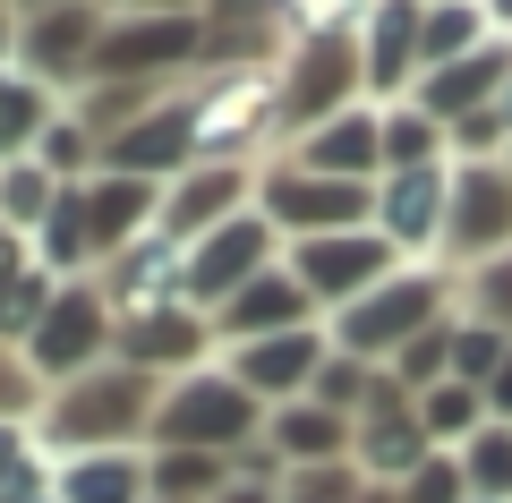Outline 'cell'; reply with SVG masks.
Masks as SVG:
<instances>
[{
	"instance_id": "obj_1",
	"label": "cell",
	"mask_w": 512,
	"mask_h": 503,
	"mask_svg": "<svg viewBox=\"0 0 512 503\" xmlns=\"http://www.w3.org/2000/svg\"><path fill=\"white\" fill-rule=\"evenodd\" d=\"M444 273H384L367 299L342 307V333H333V350L359 367H384V359H402V342H419L427 324H444Z\"/></svg>"
},
{
	"instance_id": "obj_2",
	"label": "cell",
	"mask_w": 512,
	"mask_h": 503,
	"mask_svg": "<svg viewBox=\"0 0 512 503\" xmlns=\"http://www.w3.org/2000/svg\"><path fill=\"white\" fill-rule=\"evenodd\" d=\"M154 418V376L137 367H86V376L60 384V401L43 410L52 444H77V452H111L120 435H137Z\"/></svg>"
},
{
	"instance_id": "obj_3",
	"label": "cell",
	"mask_w": 512,
	"mask_h": 503,
	"mask_svg": "<svg viewBox=\"0 0 512 503\" xmlns=\"http://www.w3.org/2000/svg\"><path fill=\"white\" fill-rule=\"evenodd\" d=\"M214 52V26L205 18H154V9H128V18L103 26V43H94V77L86 86H154V77L171 69H197V60Z\"/></svg>"
},
{
	"instance_id": "obj_4",
	"label": "cell",
	"mask_w": 512,
	"mask_h": 503,
	"mask_svg": "<svg viewBox=\"0 0 512 503\" xmlns=\"http://www.w3.org/2000/svg\"><path fill=\"white\" fill-rule=\"evenodd\" d=\"M154 427H163L171 452H222V444H248L256 435V393L239 376H180L163 401H154Z\"/></svg>"
},
{
	"instance_id": "obj_5",
	"label": "cell",
	"mask_w": 512,
	"mask_h": 503,
	"mask_svg": "<svg viewBox=\"0 0 512 503\" xmlns=\"http://www.w3.org/2000/svg\"><path fill=\"white\" fill-rule=\"evenodd\" d=\"M282 69H291V77H282V103H274V111L299 128V137H308L316 120H333V111H350V103L367 94L359 35H333V26H325V35H308L291 60H282Z\"/></svg>"
},
{
	"instance_id": "obj_6",
	"label": "cell",
	"mask_w": 512,
	"mask_h": 503,
	"mask_svg": "<svg viewBox=\"0 0 512 503\" xmlns=\"http://www.w3.org/2000/svg\"><path fill=\"white\" fill-rule=\"evenodd\" d=\"M256 214L274 231H299V239H325V231H376V188L367 180H325V171H274L265 180V205Z\"/></svg>"
},
{
	"instance_id": "obj_7",
	"label": "cell",
	"mask_w": 512,
	"mask_h": 503,
	"mask_svg": "<svg viewBox=\"0 0 512 503\" xmlns=\"http://www.w3.org/2000/svg\"><path fill=\"white\" fill-rule=\"evenodd\" d=\"M111 333H120V324H111L103 290H94V282H60L52 307H43V324H35V342H26V367L69 384V376H86V367L111 350Z\"/></svg>"
},
{
	"instance_id": "obj_8",
	"label": "cell",
	"mask_w": 512,
	"mask_h": 503,
	"mask_svg": "<svg viewBox=\"0 0 512 503\" xmlns=\"http://www.w3.org/2000/svg\"><path fill=\"white\" fill-rule=\"evenodd\" d=\"M291 273L308 282L316 307H325V299L350 307V299H367L384 273H402V256H393L384 231H325V239H299V248H291Z\"/></svg>"
},
{
	"instance_id": "obj_9",
	"label": "cell",
	"mask_w": 512,
	"mask_h": 503,
	"mask_svg": "<svg viewBox=\"0 0 512 503\" xmlns=\"http://www.w3.org/2000/svg\"><path fill=\"white\" fill-rule=\"evenodd\" d=\"M265 265H274V222L248 205L239 222H222V231H205L197 248H188V307H222V299H239V290H248Z\"/></svg>"
},
{
	"instance_id": "obj_10",
	"label": "cell",
	"mask_w": 512,
	"mask_h": 503,
	"mask_svg": "<svg viewBox=\"0 0 512 503\" xmlns=\"http://www.w3.org/2000/svg\"><path fill=\"white\" fill-rule=\"evenodd\" d=\"M111 9L103 0H69V9H43V18H18V60L35 86H69V77H94V43H103Z\"/></svg>"
},
{
	"instance_id": "obj_11",
	"label": "cell",
	"mask_w": 512,
	"mask_h": 503,
	"mask_svg": "<svg viewBox=\"0 0 512 503\" xmlns=\"http://www.w3.org/2000/svg\"><path fill=\"white\" fill-rule=\"evenodd\" d=\"M197 103H154L146 120H128L120 137H103V171H137V180H180L197 171Z\"/></svg>"
},
{
	"instance_id": "obj_12",
	"label": "cell",
	"mask_w": 512,
	"mask_h": 503,
	"mask_svg": "<svg viewBox=\"0 0 512 503\" xmlns=\"http://www.w3.org/2000/svg\"><path fill=\"white\" fill-rule=\"evenodd\" d=\"M419 26H427V0H376L359 26V69L376 103H410L419 86Z\"/></svg>"
},
{
	"instance_id": "obj_13",
	"label": "cell",
	"mask_w": 512,
	"mask_h": 503,
	"mask_svg": "<svg viewBox=\"0 0 512 503\" xmlns=\"http://www.w3.org/2000/svg\"><path fill=\"white\" fill-rule=\"evenodd\" d=\"M444 239H453L461 256H478V265L512 248V171H504V162H461V171H453Z\"/></svg>"
},
{
	"instance_id": "obj_14",
	"label": "cell",
	"mask_w": 512,
	"mask_h": 503,
	"mask_svg": "<svg viewBox=\"0 0 512 503\" xmlns=\"http://www.w3.org/2000/svg\"><path fill=\"white\" fill-rule=\"evenodd\" d=\"M205 307L188 299H163V307H128V324L111 333V350H120V367H137V376H163V367H197L205 359Z\"/></svg>"
},
{
	"instance_id": "obj_15",
	"label": "cell",
	"mask_w": 512,
	"mask_h": 503,
	"mask_svg": "<svg viewBox=\"0 0 512 503\" xmlns=\"http://www.w3.org/2000/svg\"><path fill=\"white\" fill-rule=\"evenodd\" d=\"M248 214V171L239 162H197V171H180L163 197V231L171 248H197L205 231H222V222Z\"/></svg>"
},
{
	"instance_id": "obj_16",
	"label": "cell",
	"mask_w": 512,
	"mask_h": 503,
	"mask_svg": "<svg viewBox=\"0 0 512 503\" xmlns=\"http://www.w3.org/2000/svg\"><path fill=\"white\" fill-rule=\"evenodd\" d=\"M444 214H453V180H444L436 162H419V171H384V188H376V231L393 239V256H402V248H436V239H444Z\"/></svg>"
},
{
	"instance_id": "obj_17",
	"label": "cell",
	"mask_w": 512,
	"mask_h": 503,
	"mask_svg": "<svg viewBox=\"0 0 512 503\" xmlns=\"http://www.w3.org/2000/svg\"><path fill=\"white\" fill-rule=\"evenodd\" d=\"M299 171L376 188V171H384V111L376 103H350V111H333V120H316L308 137H299Z\"/></svg>"
},
{
	"instance_id": "obj_18",
	"label": "cell",
	"mask_w": 512,
	"mask_h": 503,
	"mask_svg": "<svg viewBox=\"0 0 512 503\" xmlns=\"http://www.w3.org/2000/svg\"><path fill=\"white\" fill-rule=\"evenodd\" d=\"M512 86V43H478L470 60H444V69H427L419 86H410V103L427 111V120H470V111H487L495 94Z\"/></svg>"
},
{
	"instance_id": "obj_19",
	"label": "cell",
	"mask_w": 512,
	"mask_h": 503,
	"mask_svg": "<svg viewBox=\"0 0 512 503\" xmlns=\"http://www.w3.org/2000/svg\"><path fill=\"white\" fill-rule=\"evenodd\" d=\"M86 222H94V256H120L137 231H163V180H137V171L86 180Z\"/></svg>"
},
{
	"instance_id": "obj_20",
	"label": "cell",
	"mask_w": 512,
	"mask_h": 503,
	"mask_svg": "<svg viewBox=\"0 0 512 503\" xmlns=\"http://www.w3.org/2000/svg\"><path fill=\"white\" fill-rule=\"evenodd\" d=\"M308 307H316V299H308V282H299L291 265H265L239 299L214 307V324H222V333H239V342H265V333H299Z\"/></svg>"
},
{
	"instance_id": "obj_21",
	"label": "cell",
	"mask_w": 512,
	"mask_h": 503,
	"mask_svg": "<svg viewBox=\"0 0 512 503\" xmlns=\"http://www.w3.org/2000/svg\"><path fill=\"white\" fill-rule=\"evenodd\" d=\"M316 367H325V333H265V342H239V367L231 376L248 384V393H265V401H299L316 384Z\"/></svg>"
},
{
	"instance_id": "obj_22",
	"label": "cell",
	"mask_w": 512,
	"mask_h": 503,
	"mask_svg": "<svg viewBox=\"0 0 512 503\" xmlns=\"http://www.w3.org/2000/svg\"><path fill=\"white\" fill-rule=\"evenodd\" d=\"M359 452H367V469H376L384 486H402L410 469L427 461V427H419V401H410V410H367V418H359Z\"/></svg>"
},
{
	"instance_id": "obj_23",
	"label": "cell",
	"mask_w": 512,
	"mask_h": 503,
	"mask_svg": "<svg viewBox=\"0 0 512 503\" xmlns=\"http://www.w3.org/2000/svg\"><path fill=\"white\" fill-rule=\"evenodd\" d=\"M86 256H94V222H86V180H69V188L52 197V214L35 222V265H43V273L60 282V273H77Z\"/></svg>"
},
{
	"instance_id": "obj_24",
	"label": "cell",
	"mask_w": 512,
	"mask_h": 503,
	"mask_svg": "<svg viewBox=\"0 0 512 503\" xmlns=\"http://www.w3.org/2000/svg\"><path fill=\"white\" fill-rule=\"evenodd\" d=\"M60 495L69 503H146L154 478H146V461H128V452H77V461L60 469Z\"/></svg>"
},
{
	"instance_id": "obj_25",
	"label": "cell",
	"mask_w": 512,
	"mask_h": 503,
	"mask_svg": "<svg viewBox=\"0 0 512 503\" xmlns=\"http://www.w3.org/2000/svg\"><path fill=\"white\" fill-rule=\"evenodd\" d=\"M487 43V0H427V26H419V77L444 69V60H470Z\"/></svg>"
},
{
	"instance_id": "obj_26",
	"label": "cell",
	"mask_w": 512,
	"mask_h": 503,
	"mask_svg": "<svg viewBox=\"0 0 512 503\" xmlns=\"http://www.w3.org/2000/svg\"><path fill=\"white\" fill-rule=\"evenodd\" d=\"M43 128H52V94H43L26 69H0V162L35 154Z\"/></svg>"
},
{
	"instance_id": "obj_27",
	"label": "cell",
	"mask_w": 512,
	"mask_h": 503,
	"mask_svg": "<svg viewBox=\"0 0 512 503\" xmlns=\"http://www.w3.org/2000/svg\"><path fill=\"white\" fill-rule=\"evenodd\" d=\"M419 427H427V444H470L478 427H487V393L478 384H427L419 393Z\"/></svg>"
},
{
	"instance_id": "obj_28",
	"label": "cell",
	"mask_w": 512,
	"mask_h": 503,
	"mask_svg": "<svg viewBox=\"0 0 512 503\" xmlns=\"http://www.w3.org/2000/svg\"><path fill=\"white\" fill-rule=\"evenodd\" d=\"M69 180H52L35 154H18V162H0V231H35L43 214H52V197Z\"/></svg>"
},
{
	"instance_id": "obj_29",
	"label": "cell",
	"mask_w": 512,
	"mask_h": 503,
	"mask_svg": "<svg viewBox=\"0 0 512 503\" xmlns=\"http://www.w3.org/2000/svg\"><path fill=\"white\" fill-rule=\"evenodd\" d=\"M461 478H470L478 503H504L512 495V427H504V418H487V427L461 444Z\"/></svg>"
},
{
	"instance_id": "obj_30",
	"label": "cell",
	"mask_w": 512,
	"mask_h": 503,
	"mask_svg": "<svg viewBox=\"0 0 512 503\" xmlns=\"http://www.w3.org/2000/svg\"><path fill=\"white\" fill-rule=\"evenodd\" d=\"M444 154V120H427L419 103H384V171H419Z\"/></svg>"
},
{
	"instance_id": "obj_31",
	"label": "cell",
	"mask_w": 512,
	"mask_h": 503,
	"mask_svg": "<svg viewBox=\"0 0 512 503\" xmlns=\"http://www.w3.org/2000/svg\"><path fill=\"white\" fill-rule=\"evenodd\" d=\"M333 444H342V410H325V401H291L274 418V452H291V461H333Z\"/></svg>"
},
{
	"instance_id": "obj_32",
	"label": "cell",
	"mask_w": 512,
	"mask_h": 503,
	"mask_svg": "<svg viewBox=\"0 0 512 503\" xmlns=\"http://www.w3.org/2000/svg\"><path fill=\"white\" fill-rule=\"evenodd\" d=\"M154 495L180 503V495H222V452H163V461H146Z\"/></svg>"
},
{
	"instance_id": "obj_33",
	"label": "cell",
	"mask_w": 512,
	"mask_h": 503,
	"mask_svg": "<svg viewBox=\"0 0 512 503\" xmlns=\"http://www.w3.org/2000/svg\"><path fill=\"white\" fill-rule=\"evenodd\" d=\"M504 350H512V333H495V324H453V384H478L487 393V376L504 367Z\"/></svg>"
},
{
	"instance_id": "obj_34",
	"label": "cell",
	"mask_w": 512,
	"mask_h": 503,
	"mask_svg": "<svg viewBox=\"0 0 512 503\" xmlns=\"http://www.w3.org/2000/svg\"><path fill=\"white\" fill-rule=\"evenodd\" d=\"M393 376L410 384V393H427V384L453 376V324H427L419 342H402V359H393Z\"/></svg>"
},
{
	"instance_id": "obj_35",
	"label": "cell",
	"mask_w": 512,
	"mask_h": 503,
	"mask_svg": "<svg viewBox=\"0 0 512 503\" xmlns=\"http://www.w3.org/2000/svg\"><path fill=\"white\" fill-rule=\"evenodd\" d=\"M470 316L495 324V333H512V248L487 256V265H470Z\"/></svg>"
},
{
	"instance_id": "obj_36",
	"label": "cell",
	"mask_w": 512,
	"mask_h": 503,
	"mask_svg": "<svg viewBox=\"0 0 512 503\" xmlns=\"http://www.w3.org/2000/svg\"><path fill=\"white\" fill-rule=\"evenodd\" d=\"M86 154H103L86 120H52V128H43V137H35V162H43V171H52V180H69V171H86Z\"/></svg>"
},
{
	"instance_id": "obj_37",
	"label": "cell",
	"mask_w": 512,
	"mask_h": 503,
	"mask_svg": "<svg viewBox=\"0 0 512 503\" xmlns=\"http://www.w3.org/2000/svg\"><path fill=\"white\" fill-rule=\"evenodd\" d=\"M393 495L402 503H470V478H461V461H419Z\"/></svg>"
},
{
	"instance_id": "obj_38",
	"label": "cell",
	"mask_w": 512,
	"mask_h": 503,
	"mask_svg": "<svg viewBox=\"0 0 512 503\" xmlns=\"http://www.w3.org/2000/svg\"><path fill=\"white\" fill-rule=\"evenodd\" d=\"M350 495H359V469L308 461V469H299V495H291V503H350Z\"/></svg>"
},
{
	"instance_id": "obj_39",
	"label": "cell",
	"mask_w": 512,
	"mask_h": 503,
	"mask_svg": "<svg viewBox=\"0 0 512 503\" xmlns=\"http://www.w3.org/2000/svg\"><path fill=\"white\" fill-rule=\"evenodd\" d=\"M26 393H35V367H26L18 350L0 342V418H18V410H26Z\"/></svg>"
},
{
	"instance_id": "obj_40",
	"label": "cell",
	"mask_w": 512,
	"mask_h": 503,
	"mask_svg": "<svg viewBox=\"0 0 512 503\" xmlns=\"http://www.w3.org/2000/svg\"><path fill=\"white\" fill-rule=\"evenodd\" d=\"M487 418H504V427H512V350H504V367L487 376Z\"/></svg>"
},
{
	"instance_id": "obj_41",
	"label": "cell",
	"mask_w": 512,
	"mask_h": 503,
	"mask_svg": "<svg viewBox=\"0 0 512 503\" xmlns=\"http://www.w3.org/2000/svg\"><path fill=\"white\" fill-rule=\"evenodd\" d=\"M26 265H35V256H18V231H0V290L18 282V273H26Z\"/></svg>"
},
{
	"instance_id": "obj_42",
	"label": "cell",
	"mask_w": 512,
	"mask_h": 503,
	"mask_svg": "<svg viewBox=\"0 0 512 503\" xmlns=\"http://www.w3.org/2000/svg\"><path fill=\"white\" fill-rule=\"evenodd\" d=\"M128 9H154V18H205V0H128Z\"/></svg>"
},
{
	"instance_id": "obj_43",
	"label": "cell",
	"mask_w": 512,
	"mask_h": 503,
	"mask_svg": "<svg viewBox=\"0 0 512 503\" xmlns=\"http://www.w3.org/2000/svg\"><path fill=\"white\" fill-rule=\"evenodd\" d=\"M214 503H274V495H265V486H222Z\"/></svg>"
},
{
	"instance_id": "obj_44",
	"label": "cell",
	"mask_w": 512,
	"mask_h": 503,
	"mask_svg": "<svg viewBox=\"0 0 512 503\" xmlns=\"http://www.w3.org/2000/svg\"><path fill=\"white\" fill-rule=\"evenodd\" d=\"M487 26H495L504 43H512V0H487Z\"/></svg>"
},
{
	"instance_id": "obj_45",
	"label": "cell",
	"mask_w": 512,
	"mask_h": 503,
	"mask_svg": "<svg viewBox=\"0 0 512 503\" xmlns=\"http://www.w3.org/2000/svg\"><path fill=\"white\" fill-rule=\"evenodd\" d=\"M18 461H26V452H18V435L0 427V478H9V469H18Z\"/></svg>"
},
{
	"instance_id": "obj_46",
	"label": "cell",
	"mask_w": 512,
	"mask_h": 503,
	"mask_svg": "<svg viewBox=\"0 0 512 503\" xmlns=\"http://www.w3.org/2000/svg\"><path fill=\"white\" fill-rule=\"evenodd\" d=\"M9 9H18V18H43V9H69V0H9Z\"/></svg>"
},
{
	"instance_id": "obj_47",
	"label": "cell",
	"mask_w": 512,
	"mask_h": 503,
	"mask_svg": "<svg viewBox=\"0 0 512 503\" xmlns=\"http://www.w3.org/2000/svg\"><path fill=\"white\" fill-rule=\"evenodd\" d=\"M0 9H9V0H0Z\"/></svg>"
}]
</instances>
